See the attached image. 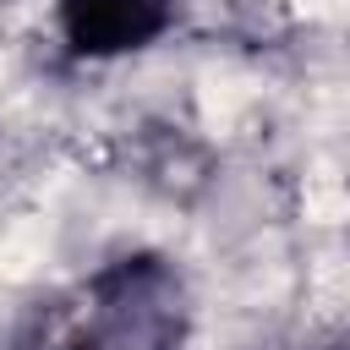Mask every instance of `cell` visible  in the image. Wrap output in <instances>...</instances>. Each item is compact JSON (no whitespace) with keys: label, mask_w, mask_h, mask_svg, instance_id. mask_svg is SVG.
<instances>
[{"label":"cell","mask_w":350,"mask_h":350,"mask_svg":"<svg viewBox=\"0 0 350 350\" xmlns=\"http://www.w3.org/2000/svg\"><path fill=\"white\" fill-rule=\"evenodd\" d=\"M180 22V0H55L60 44L77 60L142 55Z\"/></svg>","instance_id":"obj_2"},{"label":"cell","mask_w":350,"mask_h":350,"mask_svg":"<svg viewBox=\"0 0 350 350\" xmlns=\"http://www.w3.org/2000/svg\"><path fill=\"white\" fill-rule=\"evenodd\" d=\"M186 290L159 257H120L88 284V312L71 350H180Z\"/></svg>","instance_id":"obj_1"}]
</instances>
